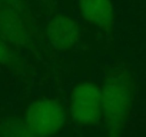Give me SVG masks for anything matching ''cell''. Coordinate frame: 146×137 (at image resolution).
<instances>
[{"label":"cell","instance_id":"obj_1","mask_svg":"<svg viewBox=\"0 0 146 137\" xmlns=\"http://www.w3.org/2000/svg\"><path fill=\"white\" fill-rule=\"evenodd\" d=\"M135 82L123 67H115L108 73L102 87V120L109 137H119L123 131L135 101Z\"/></svg>","mask_w":146,"mask_h":137},{"label":"cell","instance_id":"obj_2","mask_svg":"<svg viewBox=\"0 0 146 137\" xmlns=\"http://www.w3.org/2000/svg\"><path fill=\"white\" fill-rule=\"evenodd\" d=\"M66 121V110L56 99L33 101L25 114V123L39 137H50L62 130Z\"/></svg>","mask_w":146,"mask_h":137},{"label":"cell","instance_id":"obj_3","mask_svg":"<svg viewBox=\"0 0 146 137\" xmlns=\"http://www.w3.org/2000/svg\"><path fill=\"white\" fill-rule=\"evenodd\" d=\"M70 116L79 124L92 126L102 120L100 87L92 82H83L73 89L70 97Z\"/></svg>","mask_w":146,"mask_h":137},{"label":"cell","instance_id":"obj_4","mask_svg":"<svg viewBox=\"0 0 146 137\" xmlns=\"http://www.w3.org/2000/svg\"><path fill=\"white\" fill-rule=\"evenodd\" d=\"M0 37L15 47L30 46L33 39L30 17L12 9L0 7Z\"/></svg>","mask_w":146,"mask_h":137},{"label":"cell","instance_id":"obj_5","mask_svg":"<svg viewBox=\"0 0 146 137\" xmlns=\"http://www.w3.org/2000/svg\"><path fill=\"white\" fill-rule=\"evenodd\" d=\"M47 40L57 51L72 50L80 41V27L73 17L57 13L49 22Z\"/></svg>","mask_w":146,"mask_h":137},{"label":"cell","instance_id":"obj_6","mask_svg":"<svg viewBox=\"0 0 146 137\" xmlns=\"http://www.w3.org/2000/svg\"><path fill=\"white\" fill-rule=\"evenodd\" d=\"M78 5L88 23L99 29H109L113 24L115 7L112 0H78Z\"/></svg>","mask_w":146,"mask_h":137},{"label":"cell","instance_id":"obj_7","mask_svg":"<svg viewBox=\"0 0 146 137\" xmlns=\"http://www.w3.org/2000/svg\"><path fill=\"white\" fill-rule=\"evenodd\" d=\"M0 137H39L35 134L25 120L5 119L0 120Z\"/></svg>","mask_w":146,"mask_h":137},{"label":"cell","instance_id":"obj_8","mask_svg":"<svg viewBox=\"0 0 146 137\" xmlns=\"http://www.w3.org/2000/svg\"><path fill=\"white\" fill-rule=\"evenodd\" d=\"M0 7L12 9V10H16V12H19V13L26 14L27 17H30L26 0H0Z\"/></svg>","mask_w":146,"mask_h":137},{"label":"cell","instance_id":"obj_9","mask_svg":"<svg viewBox=\"0 0 146 137\" xmlns=\"http://www.w3.org/2000/svg\"><path fill=\"white\" fill-rule=\"evenodd\" d=\"M13 61V51L10 44L0 37V64H9Z\"/></svg>","mask_w":146,"mask_h":137},{"label":"cell","instance_id":"obj_10","mask_svg":"<svg viewBox=\"0 0 146 137\" xmlns=\"http://www.w3.org/2000/svg\"><path fill=\"white\" fill-rule=\"evenodd\" d=\"M40 2L44 3V5H49V3H50V0H40Z\"/></svg>","mask_w":146,"mask_h":137}]
</instances>
